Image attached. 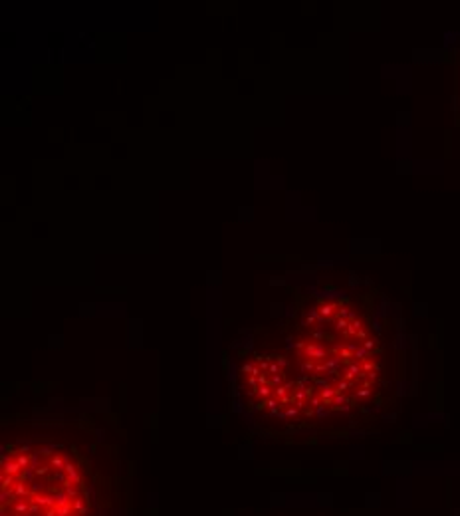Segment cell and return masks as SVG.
Segmentation results:
<instances>
[{
  "instance_id": "cell-1",
  "label": "cell",
  "mask_w": 460,
  "mask_h": 516,
  "mask_svg": "<svg viewBox=\"0 0 460 516\" xmlns=\"http://www.w3.org/2000/svg\"><path fill=\"white\" fill-rule=\"evenodd\" d=\"M294 356L315 413L349 411L377 387L373 332L347 302H321L307 310L296 334Z\"/></svg>"
},
{
  "instance_id": "cell-2",
  "label": "cell",
  "mask_w": 460,
  "mask_h": 516,
  "mask_svg": "<svg viewBox=\"0 0 460 516\" xmlns=\"http://www.w3.org/2000/svg\"><path fill=\"white\" fill-rule=\"evenodd\" d=\"M2 516H88L76 459L58 447H20L2 459Z\"/></svg>"
},
{
  "instance_id": "cell-3",
  "label": "cell",
  "mask_w": 460,
  "mask_h": 516,
  "mask_svg": "<svg viewBox=\"0 0 460 516\" xmlns=\"http://www.w3.org/2000/svg\"><path fill=\"white\" fill-rule=\"evenodd\" d=\"M246 393L262 411L304 419L315 415L294 361L286 356H258L242 369Z\"/></svg>"
}]
</instances>
